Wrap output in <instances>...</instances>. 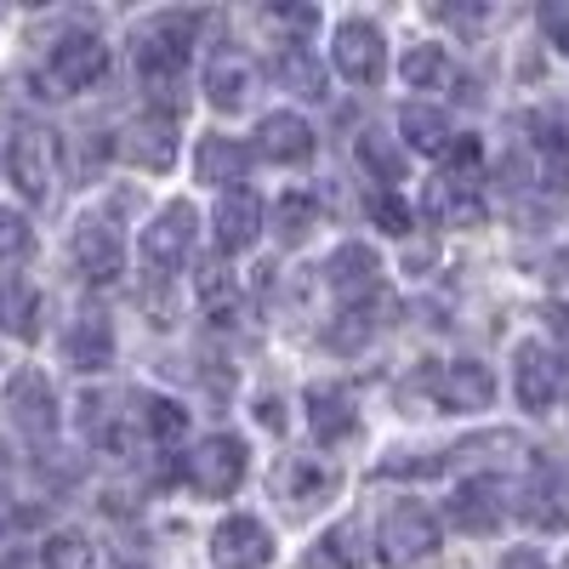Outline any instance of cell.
Returning <instances> with one entry per match:
<instances>
[{"label":"cell","instance_id":"cell-21","mask_svg":"<svg viewBox=\"0 0 569 569\" xmlns=\"http://www.w3.org/2000/svg\"><path fill=\"white\" fill-rule=\"evenodd\" d=\"M257 149L273 166H302V160H313V126L302 114H291V109H273L257 126Z\"/></svg>","mask_w":569,"mask_h":569},{"label":"cell","instance_id":"cell-17","mask_svg":"<svg viewBox=\"0 0 569 569\" xmlns=\"http://www.w3.org/2000/svg\"><path fill=\"white\" fill-rule=\"evenodd\" d=\"M114 149H120V160H131V166H142V171H166V166L177 160V120H171L166 109L142 114V120L126 126V137L114 142Z\"/></svg>","mask_w":569,"mask_h":569},{"label":"cell","instance_id":"cell-34","mask_svg":"<svg viewBox=\"0 0 569 569\" xmlns=\"http://www.w3.org/2000/svg\"><path fill=\"white\" fill-rule=\"evenodd\" d=\"M450 80H456V63L445 58V46L421 40L405 52V86L410 91H433V86H450Z\"/></svg>","mask_w":569,"mask_h":569},{"label":"cell","instance_id":"cell-48","mask_svg":"<svg viewBox=\"0 0 569 569\" xmlns=\"http://www.w3.org/2000/svg\"><path fill=\"white\" fill-rule=\"evenodd\" d=\"M563 569H569V563H563Z\"/></svg>","mask_w":569,"mask_h":569},{"label":"cell","instance_id":"cell-9","mask_svg":"<svg viewBox=\"0 0 569 569\" xmlns=\"http://www.w3.org/2000/svg\"><path fill=\"white\" fill-rule=\"evenodd\" d=\"M536 530H563L569 525V467L558 461V456H536V467H530V479H525V496H518Z\"/></svg>","mask_w":569,"mask_h":569},{"label":"cell","instance_id":"cell-22","mask_svg":"<svg viewBox=\"0 0 569 569\" xmlns=\"http://www.w3.org/2000/svg\"><path fill=\"white\" fill-rule=\"evenodd\" d=\"M337 485H342V472L330 467V461H319V456H291V461L279 467V490H284V501H291L297 512L330 501V496H337Z\"/></svg>","mask_w":569,"mask_h":569},{"label":"cell","instance_id":"cell-26","mask_svg":"<svg viewBox=\"0 0 569 569\" xmlns=\"http://www.w3.org/2000/svg\"><path fill=\"white\" fill-rule=\"evenodd\" d=\"M63 359L74 365V370H109L114 365V330H109V319L103 313H86V319H74L69 325V337H63Z\"/></svg>","mask_w":569,"mask_h":569},{"label":"cell","instance_id":"cell-35","mask_svg":"<svg viewBox=\"0 0 569 569\" xmlns=\"http://www.w3.org/2000/svg\"><path fill=\"white\" fill-rule=\"evenodd\" d=\"M80 433L91 445H103V450H120V410H114V399L86 393L80 399Z\"/></svg>","mask_w":569,"mask_h":569},{"label":"cell","instance_id":"cell-15","mask_svg":"<svg viewBox=\"0 0 569 569\" xmlns=\"http://www.w3.org/2000/svg\"><path fill=\"white\" fill-rule=\"evenodd\" d=\"M507 518V496H501V479L479 472V479H461L456 496H450V525L461 536H496Z\"/></svg>","mask_w":569,"mask_h":569},{"label":"cell","instance_id":"cell-7","mask_svg":"<svg viewBox=\"0 0 569 569\" xmlns=\"http://www.w3.org/2000/svg\"><path fill=\"white\" fill-rule=\"evenodd\" d=\"M103 69H109V46H103L98 34H86V29L63 34V40L52 46V58H46V80H52L63 98H74V91H91V86L103 80Z\"/></svg>","mask_w":569,"mask_h":569},{"label":"cell","instance_id":"cell-27","mask_svg":"<svg viewBox=\"0 0 569 569\" xmlns=\"http://www.w3.org/2000/svg\"><path fill=\"white\" fill-rule=\"evenodd\" d=\"M0 330L18 337V342H34L40 337V291H34L23 273L0 279Z\"/></svg>","mask_w":569,"mask_h":569},{"label":"cell","instance_id":"cell-45","mask_svg":"<svg viewBox=\"0 0 569 569\" xmlns=\"http://www.w3.org/2000/svg\"><path fill=\"white\" fill-rule=\"evenodd\" d=\"M7 479H12V450L0 445V485H7Z\"/></svg>","mask_w":569,"mask_h":569},{"label":"cell","instance_id":"cell-6","mask_svg":"<svg viewBox=\"0 0 569 569\" xmlns=\"http://www.w3.org/2000/svg\"><path fill=\"white\" fill-rule=\"evenodd\" d=\"M421 388L433 393L439 410H490L496 376H490V365H479V359H450V365H433V370H427Z\"/></svg>","mask_w":569,"mask_h":569},{"label":"cell","instance_id":"cell-33","mask_svg":"<svg viewBox=\"0 0 569 569\" xmlns=\"http://www.w3.org/2000/svg\"><path fill=\"white\" fill-rule=\"evenodd\" d=\"M194 291H200L206 313H211L217 325H228V313H233V302H240V291H233V273H228L222 257H206V262L194 268Z\"/></svg>","mask_w":569,"mask_h":569},{"label":"cell","instance_id":"cell-44","mask_svg":"<svg viewBox=\"0 0 569 569\" xmlns=\"http://www.w3.org/2000/svg\"><path fill=\"white\" fill-rule=\"evenodd\" d=\"M433 262V246H416V251H405V268H427Z\"/></svg>","mask_w":569,"mask_h":569},{"label":"cell","instance_id":"cell-37","mask_svg":"<svg viewBox=\"0 0 569 569\" xmlns=\"http://www.w3.org/2000/svg\"><path fill=\"white\" fill-rule=\"evenodd\" d=\"M359 160L376 171V182H399L405 177V154L393 149V137H382V131H359Z\"/></svg>","mask_w":569,"mask_h":569},{"label":"cell","instance_id":"cell-3","mask_svg":"<svg viewBox=\"0 0 569 569\" xmlns=\"http://www.w3.org/2000/svg\"><path fill=\"white\" fill-rule=\"evenodd\" d=\"M246 467H251V450H246L240 433H211V439H200L194 450H188L182 479H188V490H200L211 501H228L246 485Z\"/></svg>","mask_w":569,"mask_h":569},{"label":"cell","instance_id":"cell-16","mask_svg":"<svg viewBox=\"0 0 569 569\" xmlns=\"http://www.w3.org/2000/svg\"><path fill=\"white\" fill-rule=\"evenodd\" d=\"M388 319H393V297H382V291H370L359 302H342V313L325 325V348L330 353H359Z\"/></svg>","mask_w":569,"mask_h":569},{"label":"cell","instance_id":"cell-47","mask_svg":"<svg viewBox=\"0 0 569 569\" xmlns=\"http://www.w3.org/2000/svg\"><path fill=\"white\" fill-rule=\"evenodd\" d=\"M0 536H7V525H0Z\"/></svg>","mask_w":569,"mask_h":569},{"label":"cell","instance_id":"cell-41","mask_svg":"<svg viewBox=\"0 0 569 569\" xmlns=\"http://www.w3.org/2000/svg\"><path fill=\"white\" fill-rule=\"evenodd\" d=\"M541 34L552 52H569V7H558V0H547L541 7Z\"/></svg>","mask_w":569,"mask_h":569},{"label":"cell","instance_id":"cell-36","mask_svg":"<svg viewBox=\"0 0 569 569\" xmlns=\"http://www.w3.org/2000/svg\"><path fill=\"white\" fill-rule=\"evenodd\" d=\"M40 563H46V569H98V547H91L80 530H63V536L46 541Z\"/></svg>","mask_w":569,"mask_h":569},{"label":"cell","instance_id":"cell-24","mask_svg":"<svg viewBox=\"0 0 569 569\" xmlns=\"http://www.w3.org/2000/svg\"><path fill=\"white\" fill-rule=\"evenodd\" d=\"M246 171H251V149L246 142H233V137H200V154H194V177L206 182V188H240L246 182Z\"/></svg>","mask_w":569,"mask_h":569},{"label":"cell","instance_id":"cell-32","mask_svg":"<svg viewBox=\"0 0 569 569\" xmlns=\"http://www.w3.org/2000/svg\"><path fill=\"white\" fill-rule=\"evenodd\" d=\"M313 228H319V200L313 194L291 188V194L273 200V233H279V246H302Z\"/></svg>","mask_w":569,"mask_h":569},{"label":"cell","instance_id":"cell-20","mask_svg":"<svg viewBox=\"0 0 569 569\" xmlns=\"http://www.w3.org/2000/svg\"><path fill=\"white\" fill-rule=\"evenodd\" d=\"M525 131H530L536 154H541V182L547 188H569V120L558 109H530Z\"/></svg>","mask_w":569,"mask_h":569},{"label":"cell","instance_id":"cell-18","mask_svg":"<svg viewBox=\"0 0 569 569\" xmlns=\"http://www.w3.org/2000/svg\"><path fill=\"white\" fill-rule=\"evenodd\" d=\"M206 98H211V109H222V114H240V109L257 98V63L240 52V46H222V52L211 58V69H206Z\"/></svg>","mask_w":569,"mask_h":569},{"label":"cell","instance_id":"cell-39","mask_svg":"<svg viewBox=\"0 0 569 569\" xmlns=\"http://www.w3.org/2000/svg\"><path fill=\"white\" fill-rule=\"evenodd\" d=\"M370 222L382 228V233H410V206L393 200V194H376L370 200Z\"/></svg>","mask_w":569,"mask_h":569},{"label":"cell","instance_id":"cell-19","mask_svg":"<svg viewBox=\"0 0 569 569\" xmlns=\"http://www.w3.org/2000/svg\"><path fill=\"white\" fill-rule=\"evenodd\" d=\"M262 228H268V211H262V200L251 194V188H228V194L217 200V246H222V257L251 251L262 240Z\"/></svg>","mask_w":569,"mask_h":569},{"label":"cell","instance_id":"cell-23","mask_svg":"<svg viewBox=\"0 0 569 569\" xmlns=\"http://www.w3.org/2000/svg\"><path fill=\"white\" fill-rule=\"evenodd\" d=\"M376 273H382V257H376L370 246H342V251H330V262H325V284L337 291L342 302H359V297H370V291H382L376 284Z\"/></svg>","mask_w":569,"mask_h":569},{"label":"cell","instance_id":"cell-40","mask_svg":"<svg viewBox=\"0 0 569 569\" xmlns=\"http://www.w3.org/2000/svg\"><path fill=\"white\" fill-rule=\"evenodd\" d=\"M262 23L268 29H291V34H313L319 29V12L313 7H273V12H262Z\"/></svg>","mask_w":569,"mask_h":569},{"label":"cell","instance_id":"cell-14","mask_svg":"<svg viewBox=\"0 0 569 569\" xmlns=\"http://www.w3.org/2000/svg\"><path fill=\"white\" fill-rule=\"evenodd\" d=\"M512 388H518V405H525V410L547 416L558 405V393H563L558 353L547 342H525V348H518V359H512Z\"/></svg>","mask_w":569,"mask_h":569},{"label":"cell","instance_id":"cell-13","mask_svg":"<svg viewBox=\"0 0 569 569\" xmlns=\"http://www.w3.org/2000/svg\"><path fill=\"white\" fill-rule=\"evenodd\" d=\"M69 251H74V268H80L91 284H114V279L126 273V246H120L114 222H103V217H80Z\"/></svg>","mask_w":569,"mask_h":569},{"label":"cell","instance_id":"cell-2","mask_svg":"<svg viewBox=\"0 0 569 569\" xmlns=\"http://www.w3.org/2000/svg\"><path fill=\"white\" fill-rule=\"evenodd\" d=\"M479 137H456L450 142V171L427 182L421 194V211L445 222V228H479L490 211H485V194H479Z\"/></svg>","mask_w":569,"mask_h":569},{"label":"cell","instance_id":"cell-30","mask_svg":"<svg viewBox=\"0 0 569 569\" xmlns=\"http://www.w3.org/2000/svg\"><path fill=\"white\" fill-rule=\"evenodd\" d=\"M131 427H142L149 439L171 445V439H182L188 410H182L177 399H166V393H137V399H131Z\"/></svg>","mask_w":569,"mask_h":569},{"label":"cell","instance_id":"cell-43","mask_svg":"<svg viewBox=\"0 0 569 569\" xmlns=\"http://www.w3.org/2000/svg\"><path fill=\"white\" fill-rule=\"evenodd\" d=\"M257 421H262V427H268V433H284V405H279V399H273V393H268V399H262V405H257Z\"/></svg>","mask_w":569,"mask_h":569},{"label":"cell","instance_id":"cell-29","mask_svg":"<svg viewBox=\"0 0 569 569\" xmlns=\"http://www.w3.org/2000/svg\"><path fill=\"white\" fill-rule=\"evenodd\" d=\"M399 131H405V142L416 154H450V120L439 114V109H427V103H405L399 109Z\"/></svg>","mask_w":569,"mask_h":569},{"label":"cell","instance_id":"cell-38","mask_svg":"<svg viewBox=\"0 0 569 569\" xmlns=\"http://www.w3.org/2000/svg\"><path fill=\"white\" fill-rule=\"evenodd\" d=\"M29 246H34L29 222H23L18 211H0V262H18V257H29Z\"/></svg>","mask_w":569,"mask_h":569},{"label":"cell","instance_id":"cell-11","mask_svg":"<svg viewBox=\"0 0 569 569\" xmlns=\"http://www.w3.org/2000/svg\"><path fill=\"white\" fill-rule=\"evenodd\" d=\"M330 58H337L342 80H353V86H376V80L388 74V40H382V29H376V23L348 18V23L337 29V46H330Z\"/></svg>","mask_w":569,"mask_h":569},{"label":"cell","instance_id":"cell-28","mask_svg":"<svg viewBox=\"0 0 569 569\" xmlns=\"http://www.w3.org/2000/svg\"><path fill=\"white\" fill-rule=\"evenodd\" d=\"M273 80L279 86H291L297 98H308V103H319L325 98V69L313 63V52L302 40H284L279 46V58H273Z\"/></svg>","mask_w":569,"mask_h":569},{"label":"cell","instance_id":"cell-5","mask_svg":"<svg viewBox=\"0 0 569 569\" xmlns=\"http://www.w3.org/2000/svg\"><path fill=\"white\" fill-rule=\"evenodd\" d=\"M7 171H12L18 194L29 206H46L58 194V137L40 131V126H23L12 137V149H7Z\"/></svg>","mask_w":569,"mask_h":569},{"label":"cell","instance_id":"cell-8","mask_svg":"<svg viewBox=\"0 0 569 569\" xmlns=\"http://www.w3.org/2000/svg\"><path fill=\"white\" fill-rule=\"evenodd\" d=\"M211 563L217 569H268L273 563V536L262 518L251 512H228L211 530Z\"/></svg>","mask_w":569,"mask_h":569},{"label":"cell","instance_id":"cell-12","mask_svg":"<svg viewBox=\"0 0 569 569\" xmlns=\"http://www.w3.org/2000/svg\"><path fill=\"white\" fill-rule=\"evenodd\" d=\"M7 410H12V421L23 427L34 445L52 439V427H58V393H52V382H46V370H34V365L12 370V382H7Z\"/></svg>","mask_w":569,"mask_h":569},{"label":"cell","instance_id":"cell-31","mask_svg":"<svg viewBox=\"0 0 569 569\" xmlns=\"http://www.w3.org/2000/svg\"><path fill=\"white\" fill-rule=\"evenodd\" d=\"M302 569H365L359 525H337V530H325V536H319V547H308Z\"/></svg>","mask_w":569,"mask_h":569},{"label":"cell","instance_id":"cell-46","mask_svg":"<svg viewBox=\"0 0 569 569\" xmlns=\"http://www.w3.org/2000/svg\"><path fill=\"white\" fill-rule=\"evenodd\" d=\"M0 569H34L29 558H7V563H0Z\"/></svg>","mask_w":569,"mask_h":569},{"label":"cell","instance_id":"cell-4","mask_svg":"<svg viewBox=\"0 0 569 569\" xmlns=\"http://www.w3.org/2000/svg\"><path fill=\"white\" fill-rule=\"evenodd\" d=\"M376 552H382L388 569L427 563V558L439 552V518L427 512L421 501H393L382 512V530H376Z\"/></svg>","mask_w":569,"mask_h":569},{"label":"cell","instance_id":"cell-10","mask_svg":"<svg viewBox=\"0 0 569 569\" xmlns=\"http://www.w3.org/2000/svg\"><path fill=\"white\" fill-rule=\"evenodd\" d=\"M194 233H200L194 206L171 200V206H160V217L149 228H142V257H149V268H182L194 257Z\"/></svg>","mask_w":569,"mask_h":569},{"label":"cell","instance_id":"cell-1","mask_svg":"<svg viewBox=\"0 0 569 569\" xmlns=\"http://www.w3.org/2000/svg\"><path fill=\"white\" fill-rule=\"evenodd\" d=\"M194 29H200V18L166 12V18H154V23H142L137 40H131V63H137L142 86H149L154 98L166 103V114H171V103H177V86H182L188 52H194Z\"/></svg>","mask_w":569,"mask_h":569},{"label":"cell","instance_id":"cell-42","mask_svg":"<svg viewBox=\"0 0 569 569\" xmlns=\"http://www.w3.org/2000/svg\"><path fill=\"white\" fill-rule=\"evenodd\" d=\"M501 569H552L541 552H530V547H512L507 558H501Z\"/></svg>","mask_w":569,"mask_h":569},{"label":"cell","instance_id":"cell-25","mask_svg":"<svg viewBox=\"0 0 569 569\" xmlns=\"http://www.w3.org/2000/svg\"><path fill=\"white\" fill-rule=\"evenodd\" d=\"M308 427L319 445H342L359 433V410L348 388H308Z\"/></svg>","mask_w":569,"mask_h":569}]
</instances>
